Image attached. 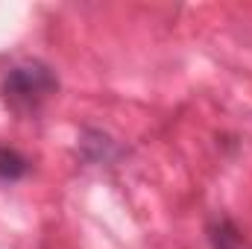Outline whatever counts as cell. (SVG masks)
I'll use <instances>...</instances> for the list:
<instances>
[{
  "label": "cell",
  "mask_w": 252,
  "mask_h": 249,
  "mask_svg": "<svg viewBox=\"0 0 252 249\" xmlns=\"http://www.w3.org/2000/svg\"><path fill=\"white\" fill-rule=\"evenodd\" d=\"M59 91V76L53 67L38 59H24L3 70L0 76V100L18 118H32L44 109V103Z\"/></svg>",
  "instance_id": "1"
},
{
  "label": "cell",
  "mask_w": 252,
  "mask_h": 249,
  "mask_svg": "<svg viewBox=\"0 0 252 249\" xmlns=\"http://www.w3.org/2000/svg\"><path fill=\"white\" fill-rule=\"evenodd\" d=\"M205 238L211 249H252L250 238L241 232V226L226 217V214H214L205 226Z\"/></svg>",
  "instance_id": "2"
},
{
  "label": "cell",
  "mask_w": 252,
  "mask_h": 249,
  "mask_svg": "<svg viewBox=\"0 0 252 249\" xmlns=\"http://www.w3.org/2000/svg\"><path fill=\"white\" fill-rule=\"evenodd\" d=\"M30 158L21 153V150H15V147H9V144H0V182L3 185H12V182H21L27 173H30Z\"/></svg>",
  "instance_id": "3"
},
{
  "label": "cell",
  "mask_w": 252,
  "mask_h": 249,
  "mask_svg": "<svg viewBox=\"0 0 252 249\" xmlns=\"http://www.w3.org/2000/svg\"><path fill=\"white\" fill-rule=\"evenodd\" d=\"M82 153H85L88 161H97L100 164V161H112L118 156V147H115V141L109 135H103L97 129H88L82 135Z\"/></svg>",
  "instance_id": "4"
}]
</instances>
